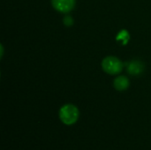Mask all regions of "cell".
Wrapping results in <instances>:
<instances>
[{"label":"cell","instance_id":"cell-2","mask_svg":"<svg viewBox=\"0 0 151 150\" xmlns=\"http://www.w3.org/2000/svg\"><path fill=\"white\" fill-rule=\"evenodd\" d=\"M103 69L109 74H118L123 68L122 62L114 57H108L102 63Z\"/></svg>","mask_w":151,"mask_h":150},{"label":"cell","instance_id":"cell-7","mask_svg":"<svg viewBox=\"0 0 151 150\" xmlns=\"http://www.w3.org/2000/svg\"><path fill=\"white\" fill-rule=\"evenodd\" d=\"M73 23V19H72L70 16H65V17L64 18V24H65V26H67V27L72 26Z\"/></svg>","mask_w":151,"mask_h":150},{"label":"cell","instance_id":"cell-3","mask_svg":"<svg viewBox=\"0 0 151 150\" xmlns=\"http://www.w3.org/2000/svg\"><path fill=\"white\" fill-rule=\"evenodd\" d=\"M53 7L63 13L69 12L75 5V0H51Z\"/></svg>","mask_w":151,"mask_h":150},{"label":"cell","instance_id":"cell-1","mask_svg":"<svg viewBox=\"0 0 151 150\" xmlns=\"http://www.w3.org/2000/svg\"><path fill=\"white\" fill-rule=\"evenodd\" d=\"M59 117L62 122L65 125H72L77 121L79 117V111L75 106L67 104L61 108Z\"/></svg>","mask_w":151,"mask_h":150},{"label":"cell","instance_id":"cell-4","mask_svg":"<svg viewBox=\"0 0 151 150\" xmlns=\"http://www.w3.org/2000/svg\"><path fill=\"white\" fill-rule=\"evenodd\" d=\"M127 68V72L129 74L134 75V76H138L141 73H142L144 70V65L142 62L134 60V61L129 62Z\"/></svg>","mask_w":151,"mask_h":150},{"label":"cell","instance_id":"cell-5","mask_svg":"<svg viewBox=\"0 0 151 150\" xmlns=\"http://www.w3.org/2000/svg\"><path fill=\"white\" fill-rule=\"evenodd\" d=\"M114 88L119 91H123L127 89L129 86V80L125 76H119L114 80Z\"/></svg>","mask_w":151,"mask_h":150},{"label":"cell","instance_id":"cell-6","mask_svg":"<svg viewBox=\"0 0 151 150\" xmlns=\"http://www.w3.org/2000/svg\"><path fill=\"white\" fill-rule=\"evenodd\" d=\"M128 39H129V34H128V33L126 30L121 31L119 34L118 37H117V40L118 41H122L123 42V44H126L128 42Z\"/></svg>","mask_w":151,"mask_h":150}]
</instances>
